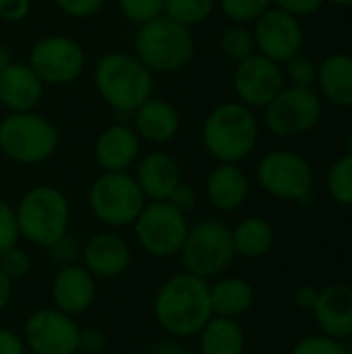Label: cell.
<instances>
[{
	"label": "cell",
	"instance_id": "obj_42",
	"mask_svg": "<svg viewBox=\"0 0 352 354\" xmlns=\"http://www.w3.org/2000/svg\"><path fill=\"white\" fill-rule=\"evenodd\" d=\"M106 346V336L102 330L89 328V330H81V342H79V351L85 353H100Z\"/></svg>",
	"mask_w": 352,
	"mask_h": 354
},
{
	"label": "cell",
	"instance_id": "obj_2",
	"mask_svg": "<svg viewBox=\"0 0 352 354\" xmlns=\"http://www.w3.org/2000/svg\"><path fill=\"white\" fill-rule=\"evenodd\" d=\"M93 87L118 116H129L154 95V73L135 54L114 50L98 58Z\"/></svg>",
	"mask_w": 352,
	"mask_h": 354
},
{
	"label": "cell",
	"instance_id": "obj_21",
	"mask_svg": "<svg viewBox=\"0 0 352 354\" xmlns=\"http://www.w3.org/2000/svg\"><path fill=\"white\" fill-rule=\"evenodd\" d=\"M44 87L27 62H12L0 71V104L8 112H33L41 104Z\"/></svg>",
	"mask_w": 352,
	"mask_h": 354
},
{
	"label": "cell",
	"instance_id": "obj_41",
	"mask_svg": "<svg viewBox=\"0 0 352 354\" xmlns=\"http://www.w3.org/2000/svg\"><path fill=\"white\" fill-rule=\"evenodd\" d=\"M50 249V253L56 257V261H60V263H64V266H68V261H73L75 257H77V243H75V239H71L68 234H64L60 241H56L52 247H48Z\"/></svg>",
	"mask_w": 352,
	"mask_h": 354
},
{
	"label": "cell",
	"instance_id": "obj_31",
	"mask_svg": "<svg viewBox=\"0 0 352 354\" xmlns=\"http://www.w3.org/2000/svg\"><path fill=\"white\" fill-rule=\"evenodd\" d=\"M216 4L230 23L249 25L272 6V0H216Z\"/></svg>",
	"mask_w": 352,
	"mask_h": 354
},
{
	"label": "cell",
	"instance_id": "obj_26",
	"mask_svg": "<svg viewBox=\"0 0 352 354\" xmlns=\"http://www.w3.org/2000/svg\"><path fill=\"white\" fill-rule=\"evenodd\" d=\"M201 354H243L245 353V330L239 319L214 315L199 332Z\"/></svg>",
	"mask_w": 352,
	"mask_h": 354
},
{
	"label": "cell",
	"instance_id": "obj_3",
	"mask_svg": "<svg viewBox=\"0 0 352 354\" xmlns=\"http://www.w3.org/2000/svg\"><path fill=\"white\" fill-rule=\"evenodd\" d=\"M201 143L214 160L241 164L259 143V118L255 110L239 100L218 104L203 120Z\"/></svg>",
	"mask_w": 352,
	"mask_h": 354
},
{
	"label": "cell",
	"instance_id": "obj_1",
	"mask_svg": "<svg viewBox=\"0 0 352 354\" xmlns=\"http://www.w3.org/2000/svg\"><path fill=\"white\" fill-rule=\"evenodd\" d=\"M154 313L162 330H166L170 336H197L214 317L207 280L189 272L168 278L156 295Z\"/></svg>",
	"mask_w": 352,
	"mask_h": 354
},
{
	"label": "cell",
	"instance_id": "obj_34",
	"mask_svg": "<svg viewBox=\"0 0 352 354\" xmlns=\"http://www.w3.org/2000/svg\"><path fill=\"white\" fill-rule=\"evenodd\" d=\"M118 8L127 21L141 25L164 15V0H118Z\"/></svg>",
	"mask_w": 352,
	"mask_h": 354
},
{
	"label": "cell",
	"instance_id": "obj_9",
	"mask_svg": "<svg viewBox=\"0 0 352 354\" xmlns=\"http://www.w3.org/2000/svg\"><path fill=\"white\" fill-rule=\"evenodd\" d=\"M147 199L129 172H102L89 187V209L106 226L135 224Z\"/></svg>",
	"mask_w": 352,
	"mask_h": 354
},
{
	"label": "cell",
	"instance_id": "obj_44",
	"mask_svg": "<svg viewBox=\"0 0 352 354\" xmlns=\"http://www.w3.org/2000/svg\"><path fill=\"white\" fill-rule=\"evenodd\" d=\"M0 354H25V340L15 332L0 328Z\"/></svg>",
	"mask_w": 352,
	"mask_h": 354
},
{
	"label": "cell",
	"instance_id": "obj_11",
	"mask_svg": "<svg viewBox=\"0 0 352 354\" xmlns=\"http://www.w3.org/2000/svg\"><path fill=\"white\" fill-rule=\"evenodd\" d=\"M85 50L83 46L62 33H52L39 37L29 52L27 64L41 79L44 85L62 87L75 83L85 71Z\"/></svg>",
	"mask_w": 352,
	"mask_h": 354
},
{
	"label": "cell",
	"instance_id": "obj_22",
	"mask_svg": "<svg viewBox=\"0 0 352 354\" xmlns=\"http://www.w3.org/2000/svg\"><path fill=\"white\" fill-rule=\"evenodd\" d=\"M251 193V183L247 172L239 164H224L218 166L207 174L205 180V197L218 212L232 214L245 205Z\"/></svg>",
	"mask_w": 352,
	"mask_h": 354
},
{
	"label": "cell",
	"instance_id": "obj_20",
	"mask_svg": "<svg viewBox=\"0 0 352 354\" xmlns=\"http://www.w3.org/2000/svg\"><path fill=\"white\" fill-rule=\"evenodd\" d=\"M85 270L93 278H118L131 263V249L127 241L114 232H98L83 247Z\"/></svg>",
	"mask_w": 352,
	"mask_h": 354
},
{
	"label": "cell",
	"instance_id": "obj_18",
	"mask_svg": "<svg viewBox=\"0 0 352 354\" xmlns=\"http://www.w3.org/2000/svg\"><path fill=\"white\" fill-rule=\"evenodd\" d=\"M131 127L141 141L166 145L180 131V114L168 100L151 95L131 114Z\"/></svg>",
	"mask_w": 352,
	"mask_h": 354
},
{
	"label": "cell",
	"instance_id": "obj_4",
	"mask_svg": "<svg viewBox=\"0 0 352 354\" xmlns=\"http://www.w3.org/2000/svg\"><path fill=\"white\" fill-rule=\"evenodd\" d=\"M135 56L151 73H180L195 56L193 31L191 27L160 15L139 25L135 33Z\"/></svg>",
	"mask_w": 352,
	"mask_h": 354
},
{
	"label": "cell",
	"instance_id": "obj_19",
	"mask_svg": "<svg viewBox=\"0 0 352 354\" xmlns=\"http://www.w3.org/2000/svg\"><path fill=\"white\" fill-rule=\"evenodd\" d=\"M311 313L322 334L342 342L352 338V286L330 284L322 288Z\"/></svg>",
	"mask_w": 352,
	"mask_h": 354
},
{
	"label": "cell",
	"instance_id": "obj_39",
	"mask_svg": "<svg viewBox=\"0 0 352 354\" xmlns=\"http://www.w3.org/2000/svg\"><path fill=\"white\" fill-rule=\"evenodd\" d=\"M31 12V0H0V21L21 23Z\"/></svg>",
	"mask_w": 352,
	"mask_h": 354
},
{
	"label": "cell",
	"instance_id": "obj_28",
	"mask_svg": "<svg viewBox=\"0 0 352 354\" xmlns=\"http://www.w3.org/2000/svg\"><path fill=\"white\" fill-rule=\"evenodd\" d=\"M220 50L232 62H241V60L253 56L257 52L253 31L247 25L232 23L220 35Z\"/></svg>",
	"mask_w": 352,
	"mask_h": 354
},
{
	"label": "cell",
	"instance_id": "obj_13",
	"mask_svg": "<svg viewBox=\"0 0 352 354\" xmlns=\"http://www.w3.org/2000/svg\"><path fill=\"white\" fill-rule=\"evenodd\" d=\"M253 37L257 54L284 64L295 54L303 52L305 46V31L301 19L278 8L270 6L261 17L253 21Z\"/></svg>",
	"mask_w": 352,
	"mask_h": 354
},
{
	"label": "cell",
	"instance_id": "obj_15",
	"mask_svg": "<svg viewBox=\"0 0 352 354\" xmlns=\"http://www.w3.org/2000/svg\"><path fill=\"white\" fill-rule=\"evenodd\" d=\"M23 340L33 354H75L81 342V328L56 307L39 309L29 315Z\"/></svg>",
	"mask_w": 352,
	"mask_h": 354
},
{
	"label": "cell",
	"instance_id": "obj_47",
	"mask_svg": "<svg viewBox=\"0 0 352 354\" xmlns=\"http://www.w3.org/2000/svg\"><path fill=\"white\" fill-rule=\"evenodd\" d=\"M15 60H12V52L8 50V46H4V44H0V71H4L8 64H12Z\"/></svg>",
	"mask_w": 352,
	"mask_h": 354
},
{
	"label": "cell",
	"instance_id": "obj_12",
	"mask_svg": "<svg viewBox=\"0 0 352 354\" xmlns=\"http://www.w3.org/2000/svg\"><path fill=\"white\" fill-rule=\"evenodd\" d=\"M133 226L137 243L154 257L178 255L189 232L187 216L174 209L168 201L145 203Z\"/></svg>",
	"mask_w": 352,
	"mask_h": 354
},
{
	"label": "cell",
	"instance_id": "obj_6",
	"mask_svg": "<svg viewBox=\"0 0 352 354\" xmlns=\"http://www.w3.org/2000/svg\"><path fill=\"white\" fill-rule=\"evenodd\" d=\"M60 143V133L46 116L33 112H8L0 120V151L21 164L37 166L48 162Z\"/></svg>",
	"mask_w": 352,
	"mask_h": 354
},
{
	"label": "cell",
	"instance_id": "obj_29",
	"mask_svg": "<svg viewBox=\"0 0 352 354\" xmlns=\"http://www.w3.org/2000/svg\"><path fill=\"white\" fill-rule=\"evenodd\" d=\"M214 8L216 0H164V15L187 27L205 23Z\"/></svg>",
	"mask_w": 352,
	"mask_h": 354
},
{
	"label": "cell",
	"instance_id": "obj_17",
	"mask_svg": "<svg viewBox=\"0 0 352 354\" xmlns=\"http://www.w3.org/2000/svg\"><path fill=\"white\" fill-rule=\"evenodd\" d=\"M135 180L147 201H166L172 191L183 183L180 164L166 151H149L137 160Z\"/></svg>",
	"mask_w": 352,
	"mask_h": 354
},
{
	"label": "cell",
	"instance_id": "obj_46",
	"mask_svg": "<svg viewBox=\"0 0 352 354\" xmlns=\"http://www.w3.org/2000/svg\"><path fill=\"white\" fill-rule=\"evenodd\" d=\"M151 354H193L178 342H160L151 348Z\"/></svg>",
	"mask_w": 352,
	"mask_h": 354
},
{
	"label": "cell",
	"instance_id": "obj_10",
	"mask_svg": "<svg viewBox=\"0 0 352 354\" xmlns=\"http://www.w3.org/2000/svg\"><path fill=\"white\" fill-rule=\"evenodd\" d=\"M322 112L324 100L313 87L284 85L282 91L263 108V124L276 137L295 139L313 131Z\"/></svg>",
	"mask_w": 352,
	"mask_h": 354
},
{
	"label": "cell",
	"instance_id": "obj_49",
	"mask_svg": "<svg viewBox=\"0 0 352 354\" xmlns=\"http://www.w3.org/2000/svg\"><path fill=\"white\" fill-rule=\"evenodd\" d=\"M346 153H352V133L349 135V139H346Z\"/></svg>",
	"mask_w": 352,
	"mask_h": 354
},
{
	"label": "cell",
	"instance_id": "obj_38",
	"mask_svg": "<svg viewBox=\"0 0 352 354\" xmlns=\"http://www.w3.org/2000/svg\"><path fill=\"white\" fill-rule=\"evenodd\" d=\"M174 209H178L180 214H189V212H193L195 207H197V193H195V189L191 187V185H185V183H180L174 191H172V195L166 199Z\"/></svg>",
	"mask_w": 352,
	"mask_h": 354
},
{
	"label": "cell",
	"instance_id": "obj_25",
	"mask_svg": "<svg viewBox=\"0 0 352 354\" xmlns=\"http://www.w3.org/2000/svg\"><path fill=\"white\" fill-rule=\"evenodd\" d=\"M210 301L214 315L239 319L251 311L255 303V288L245 278H222L210 286Z\"/></svg>",
	"mask_w": 352,
	"mask_h": 354
},
{
	"label": "cell",
	"instance_id": "obj_5",
	"mask_svg": "<svg viewBox=\"0 0 352 354\" xmlns=\"http://www.w3.org/2000/svg\"><path fill=\"white\" fill-rule=\"evenodd\" d=\"M15 218L19 236L48 249L68 232L71 203L60 189L39 185L21 197L15 207Z\"/></svg>",
	"mask_w": 352,
	"mask_h": 354
},
{
	"label": "cell",
	"instance_id": "obj_23",
	"mask_svg": "<svg viewBox=\"0 0 352 354\" xmlns=\"http://www.w3.org/2000/svg\"><path fill=\"white\" fill-rule=\"evenodd\" d=\"M52 301L66 315L85 313L95 301V280L81 266H64L52 282Z\"/></svg>",
	"mask_w": 352,
	"mask_h": 354
},
{
	"label": "cell",
	"instance_id": "obj_35",
	"mask_svg": "<svg viewBox=\"0 0 352 354\" xmlns=\"http://www.w3.org/2000/svg\"><path fill=\"white\" fill-rule=\"evenodd\" d=\"M0 268H2V272H4L10 280H21V278H25V276L29 274V270H31V259H29V255H27L23 249H19V247L15 245V247H10L8 251H4V253L0 255Z\"/></svg>",
	"mask_w": 352,
	"mask_h": 354
},
{
	"label": "cell",
	"instance_id": "obj_7",
	"mask_svg": "<svg viewBox=\"0 0 352 354\" xmlns=\"http://www.w3.org/2000/svg\"><path fill=\"white\" fill-rule=\"evenodd\" d=\"M178 255L189 274L203 280L216 278L228 270L237 255L232 230L220 220H201L195 226H189Z\"/></svg>",
	"mask_w": 352,
	"mask_h": 354
},
{
	"label": "cell",
	"instance_id": "obj_48",
	"mask_svg": "<svg viewBox=\"0 0 352 354\" xmlns=\"http://www.w3.org/2000/svg\"><path fill=\"white\" fill-rule=\"evenodd\" d=\"M326 2H330L334 6H342V8H351L352 6V0H326Z\"/></svg>",
	"mask_w": 352,
	"mask_h": 354
},
{
	"label": "cell",
	"instance_id": "obj_8",
	"mask_svg": "<svg viewBox=\"0 0 352 354\" xmlns=\"http://www.w3.org/2000/svg\"><path fill=\"white\" fill-rule=\"evenodd\" d=\"M257 183L259 187L282 201L307 203L313 197L315 189V170L311 162L290 149L268 151L257 164Z\"/></svg>",
	"mask_w": 352,
	"mask_h": 354
},
{
	"label": "cell",
	"instance_id": "obj_36",
	"mask_svg": "<svg viewBox=\"0 0 352 354\" xmlns=\"http://www.w3.org/2000/svg\"><path fill=\"white\" fill-rule=\"evenodd\" d=\"M17 241H19V228H17L15 207H10L0 197V255L10 247H15Z\"/></svg>",
	"mask_w": 352,
	"mask_h": 354
},
{
	"label": "cell",
	"instance_id": "obj_27",
	"mask_svg": "<svg viewBox=\"0 0 352 354\" xmlns=\"http://www.w3.org/2000/svg\"><path fill=\"white\" fill-rule=\"evenodd\" d=\"M274 241H276L274 226L266 218H259V216L245 218L232 230L234 251L237 255L245 259H259L268 255L274 247Z\"/></svg>",
	"mask_w": 352,
	"mask_h": 354
},
{
	"label": "cell",
	"instance_id": "obj_24",
	"mask_svg": "<svg viewBox=\"0 0 352 354\" xmlns=\"http://www.w3.org/2000/svg\"><path fill=\"white\" fill-rule=\"evenodd\" d=\"M317 93L338 108H352V56L330 54L317 64Z\"/></svg>",
	"mask_w": 352,
	"mask_h": 354
},
{
	"label": "cell",
	"instance_id": "obj_43",
	"mask_svg": "<svg viewBox=\"0 0 352 354\" xmlns=\"http://www.w3.org/2000/svg\"><path fill=\"white\" fill-rule=\"evenodd\" d=\"M317 297H319V288H315L311 284H301L295 290V303L303 311H313V307L317 303Z\"/></svg>",
	"mask_w": 352,
	"mask_h": 354
},
{
	"label": "cell",
	"instance_id": "obj_32",
	"mask_svg": "<svg viewBox=\"0 0 352 354\" xmlns=\"http://www.w3.org/2000/svg\"><path fill=\"white\" fill-rule=\"evenodd\" d=\"M282 71H284V79L297 87H313L317 81V62L305 56L303 52L288 58L282 64Z\"/></svg>",
	"mask_w": 352,
	"mask_h": 354
},
{
	"label": "cell",
	"instance_id": "obj_50",
	"mask_svg": "<svg viewBox=\"0 0 352 354\" xmlns=\"http://www.w3.org/2000/svg\"><path fill=\"white\" fill-rule=\"evenodd\" d=\"M351 251H352V234H351Z\"/></svg>",
	"mask_w": 352,
	"mask_h": 354
},
{
	"label": "cell",
	"instance_id": "obj_51",
	"mask_svg": "<svg viewBox=\"0 0 352 354\" xmlns=\"http://www.w3.org/2000/svg\"><path fill=\"white\" fill-rule=\"evenodd\" d=\"M351 354H352V353H351Z\"/></svg>",
	"mask_w": 352,
	"mask_h": 354
},
{
	"label": "cell",
	"instance_id": "obj_45",
	"mask_svg": "<svg viewBox=\"0 0 352 354\" xmlns=\"http://www.w3.org/2000/svg\"><path fill=\"white\" fill-rule=\"evenodd\" d=\"M10 297H12V280L0 268V311H4L8 307Z\"/></svg>",
	"mask_w": 352,
	"mask_h": 354
},
{
	"label": "cell",
	"instance_id": "obj_14",
	"mask_svg": "<svg viewBox=\"0 0 352 354\" xmlns=\"http://www.w3.org/2000/svg\"><path fill=\"white\" fill-rule=\"evenodd\" d=\"M284 71L282 64L253 54L241 62H237L232 73V87L241 104L257 110L266 108L284 87Z\"/></svg>",
	"mask_w": 352,
	"mask_h": 354
},
{
	"label": "cell",
	"instance_id": "obj_30",
	"mask_svg": "<svg viewBox=\"0 0 352 354\" xmlns=\"http://www.w3.org/2000/svg\"><path fill=\"white\" fill-rule=\"evenodd\" d=\"M326 187L334 203L352 207V153H344L330 166Z\"/></svg>",
	"mask_w": 352,
	"mask_h": 354
},
{
	"label": "cell",
	"instance_id": "obj_37",
	"mask_svg": "<svg viewBox=\"0 0 352 354\" xmlns=\"http://www.w3.org/2000/svg\"><path fill=\"white\" fill-rule=\"evenodd\" d=\"M54 4L66 17H73V19H91V17H95L104 8L106 0H54Z\"/></svg>",
	"mask_w": 352,
	"mask_h": 354
},
{
	"label": "cell",
	"instance_id": "obj_40",
	"mask_svg": "<svg viewBox=\"0 0 352 354\" xmlns=\"http://www.w3.org/2000/svg\"><path fill=\"white\" fill-rule=\"evenodd\" d=\"M272 4L295 15V17H299V19H303V17L317 12L326 4V0H272Z\"/></svg>",
	"mask_w": 352,
	"mask_h": 354
},
{
	"label": "cell",
	"instance_id": "obj_33",
	"mask_svg": "<svg viewBox=\"0 0 352 354\" xmlns=\"http://www.w3.org/2000/svg\"><path fill=\"white\" fill-rule=\"evenodd\" d=\"M290 354H351V348L336 338H330L326 334H313V336H305L301 338Z\"/></svg>",
	"mask_w": 352,
	"mask_h": 354
},
{
	"label": "cell",
	"instance_id": "obj_16",
	"mask_svg": "<svg viewBox=\"0 0 352 354\" xmlns=\"http://www.w3.org/2000/svg\"><path fill=\"white\" fill-rule=\"evenodd\" d=\"M139 153L141 139L129 122L106 127L93 143V158L102 172H129L139 160Z\"/></svg>",
	"mask_w": 352,
	"mask_h": 354
}]
</instances>
